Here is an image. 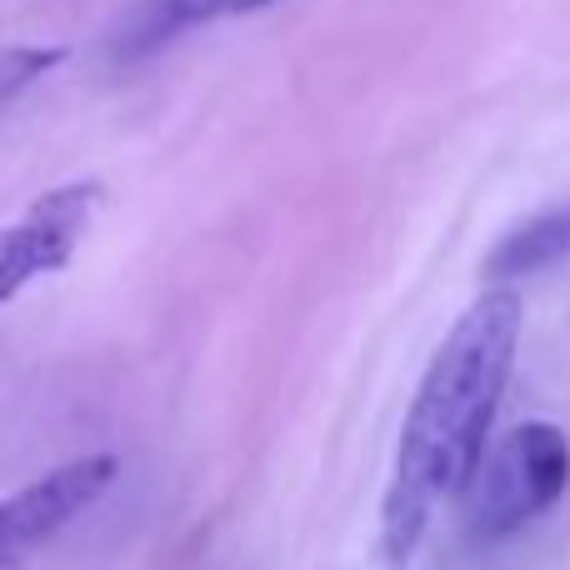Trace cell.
Segmentation results:
<instances>
[{"instance_id":"cell-2","label":"cell","mask_w":570,"mask_h":570,"mask_svg":"<svg viewBox=\"0 0 570 570\" xmlns=\"http://www.w3.org/2000/svg\"><path fill=\"white\" fill-rule=\"evenodd\" d=\"M570 491V441L551 421H521L481 461L465 491V521L475 541H505L541 521Z\"/></svg>"},{"instance_id":"cell-6","label":"cell","mask_w":570,"mask_h":570,"mask_svg":"<svg viewBox=\"0 0 570 570\" xmlns=\"http://www.w3.org/2000/svg\"><path fill=\"white\" fill-rule=\"evenodd\" d=\"M266 6H276V0H150V10L140 16L136 46L150 50V46H160V40L190 30V26L226 20V16H250V10H266Z\"/></svg>"},{"instance_id":"cell-3","label":"cell","mask_w":570,"mask_h":570,"mask_svg":"<svg viewBox=\"0 0 570 570\" xmlns=\"http://www.w3.org/2000/svg\"><path fill=\"white\" fill-rule=\"evenodd\" d=\"M120 475V461L110 451H90L56 471L36 475L16 495L0 501V570L26 566L40 546H50L80 511L106 495V485Z\"/></svg>"},{"instance_id":"cell-5","label":"cell","mask_w":570,"mask_h":570,"mask_svg":"<svg viewBox=\"0 0 570 570\" xmlns=\"http://www.w3.org/2000/svg\"><path fill=\"white\" fill-rule=\"evenodd\" d=\"M566 256H570V200L521 220L515 230H505V236L495 240V250L485 256L481 276H485V285H515L521 276H535V271L556 266V261H566Z\"/></svg>"},{"instance_id":"cell-1","label":"cell","mask_w":570,"mask_h":570,"mask_svg":"<svg viewBox=\"0 0 570 570\" xmlns=\"http://www.w3.org/2000/svg\"><path fill=\"white\" fill-rule=\"evenodd\" d=\"M525 331V301L515 285H485L461 321L435 345L421 375L411 411H405L395 465L381 501V556L405 566L431 531L445 501L471 491L485 461V435L505 401Z\"/></svg>"},{"instance_id":"cell-4","label":"cell","mask_w":570,"mask_h":570,"mask_svg":"<svg viewBox=\"0 0 570 570\" xmlns=\"http://www.w3.org/2000/svg\"><path fill=\"white\" fill-rule=\"evenodd\" d=\"M100 186L96 180H70L56 186L16 220L0 230V305H10L30 281L56 276L70 266L76 246L86 240L90 216H96Z\"/></svg>"},{"instance_id":"cell-7","label":"cell","mask_w":570,"mask_h":570,"mask_svg":"<svg viewBox=\"0 0 570 570\" xmlns=\"http://www.w3.org/2000/svg\"><path fill=\"white\" fill-rule=\"evenodd\" d=\"M66 60V50L60 46H50V50H40V46H20V50H0V100H10L16 90H26L36 76H46L50 66H60Z\"/></svg>"}]
</instances>
